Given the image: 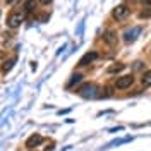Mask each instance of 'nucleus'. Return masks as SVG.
Returning a JSON list of instances; mask_svg holds the SVG:
<instances>
[{"label":"nucleus","mask_w":151,"mask_h":151,"mask_svg":"<svg viewBox=\"0 0 151 151\" xmlns=\"http://www.w3.org/2000/svg\"><path fill=\"white\" fill-rule=\"evenodd\" d=\"M24 21V16L21 14V12H10L9 17H7V26L12 29H16L21 26V22Z\"/></svg>","instance_id":"1"},{"label":"nucleus","mask_w":151,"mask_h":151,"mask_svg":"<svg viewBox=\"0 0 151 151\" xmlns=\"http://www.w3.org/2000/svg\"><path fill=\"white\" fill-rule=\"evenodd\" d=\"M129 12H131V10L127 9L125 5H117V7L112 10V16H113V19H117V21H124V19L129 16Z\"/></svg>","instance_id":"2"},{"label":"nucleus","mask_w":151,"mask_h":151,"mask_svg":"<svg viewBox=\"0 0 151 151\" xmlns=\"http://www.w3.org/2000/svg\"><path fill=\"white\" fill-rule=\"evenodd\" d=\"M132 83H134V77H132V76H122V77L117 79L115 88H117V89H127V88L132 86Z\"/></svg>","instance_id":"3"},{"label":"nucleus","mask_w":151,"mask_h":151,"mask_svg":"<svg viewBox=\"0 0 151 151\" xmlns=\"http://www.w3.org/2000/svg\"><path fill=\"white\" fill-rule=\"evenodd\" d=\"M139 33H141V28H132V29H129V31H125L124 40H125L127 43H132V41H136V38H137Z\"/></svg>","instance_id":"4"},{"label":"nucleus","mask_w":151,"mask_h":151,"mask_svg":"<svg viewBox=\"0 0 151 151\" xmlns=\"http://www.w3.org/2000/svg\"><path fill=\"white\" fill-rule=\"evenodd\" d=\"M96 58H98V53H96V52H88V53H84L83 58L79 60V65H88V64L94 62Z\"/></svg>","instance_id":"5"},{"label":"nucleus","mask_w":151,"mask_h":151,"mask_svg":"<svg viewBox=\"0 0 151 151\" xmlns=\"http://www.w3.org/2000/svg\"><path fill=\"white\" fill-rule=\"evenodd\" d=\"M41 142H43V137H41L40 134H33L31 137H28L26 146H28V148H35V146H40Z\"/></svg>","instance_id":"6"},{"label":"nucleus","mask_w":151,"mask_h":151,"mask_svg":"<svg viewBox=\"0 0 151 151\" xmlns=\"http://www.w3.org/2000/svg\"><path fill=\"white\" fill-rule=\"evenodd\" d=\"M94 88L93 84H84L81 89H79V94L81 96H84V98H88V96H94Z\"/></svg>","instance_id":"7"},{"label":"nucleus","mask_w":151,"mask_h":151,"mask_svg":"<svg viewBox=\"0 0 151 151\" xmlns=\"http://www.w3.org/2000/svg\"><path fill=\"white\" fill-rule=\"evenodd\" d=\"M103 40L108 45H115V43H117V33H115V31H106L103 35Z\"/></svg>","instance_id":"8"},{"label":"nucleus","mask_w":151,"mask_h":151,"mask_svg":"<svg viewBox=\"0 0 151 151\" xmlns=\"http://www.w3.org/2000/svg\"><path fill=\"white\" fill-rule=\"evenodd\" d=\"M141 84L144 86V88H150V86H151V69H150V70H146V72L142 74Z\"/></svg>","instance_id":"9"},{"label":"nucleus","mask_w":151,"mask_h":151,"mask_svg":"<svg viewBox=\"0 0 151 151\" xmlns=\"http://www.w3.org/2000/svg\"><path fill=\"white\" fill-rule=\"evenodd\" d=\"M35 7H36V2L35 0H26L24 2V12H33Z\"/></svg>","instance_id":"10"},{"label":"nucleus","mask_w":151,"mask_h":151,"mask_svg":"<svg viewBox=\"0 0 151 151\" xmlns=\"http://www.w3.org/2000/svg\"><path fill=\"white\" fill-rule=\"evenodd\" d=\"M14 64H16V57H12L9 62H5V65L2 67V70H4V72H9L10 69H12V65H14Z\"/></svg>","instance_id":"11"},{"label":"nucleus","mask_w":151,"mask_h":151,"mask_svg":"<svg viewBox=\"0 0 151 151\" xmlns=\"http://www.w3.org/2000/svg\"><path fill=\"white\" fill-rule=\"evenodd\" d=\"M124 69H125V65H124V64H119V65H112L110 69H108V72L113 74V72H120V70H124Z\"/></svg>","instance_id":"12"},{"label":"nucleus","mask_w":151,"mask_h":151,"mask_svg":"<svg viewBox=\"0 0 151 151\" xmlns=\"http://www.w3.org/2000/svg\"><path fill=\"white\" fill-rule=\"evenodd\" d=\"M139 17H141V19H150L151 17V9L141 10V12H139Z\"/></svg>","instance_id":"13"},{"label":"nucleus","mask_w":151,"mask_h":151,"mask_svg":"<svg viewBox=\"0 0 151 151\" xmlns=\"http://www.w3.org/2000/svg\"><path fill=\"white\" fill-rule=\"evenodd\" d=\"M81 79H83V76H81V74H74V76H72V79L69 81V86H72L74 83H79Z\"/></svg>","instance_id":"14"},{"label":"nucleus","mask_w":151,"mask_h":151,"mask_svg":"<svg viewBox=\"0 0 151 151\" xmlns=\"http://www.w3.org/2000/svg\"><path fill=\"white\" fill-rule=\"evenodd\" d=\"M50 2H52V0H40V4H43V5H48Z\"/></svg>","instance_id":"15"},{"label":"nucleus","mask_w":151,"mask_h":151,"mask_svg":"<svg viewBox=\"0 0 151 151\" xmlns=\"http://www.w3.org/2000/svg\"><path fill=\"white\" fill-rule=\"evenodd\" d=\"M16 2H17V0H7V4H9V5H12V4H16Z\"/></svg>","instance_id":"16"},{"label":"nucleus","mask_w":151,"mask_h":151,"mask_svg":"<svg viewBox=\"0 0 151 151\" xmlns=\"http://www.w3.org/2000/svg\"><path fill=\"white\" fill-rule=\"evenodd\" d=\"M142 4H146V5H151V0H142Z\"/></svg>","instance_id":"17"}]
</instances>
